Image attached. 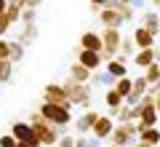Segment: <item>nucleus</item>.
Returning a JSON list of instances; mask_svg holds the SVG:
<instances>
[{
	"instance_id": "cd10ccee",
	"label": "nucleus",
	"mask_w": 160,
	"mask_h": 147,
	"mask_svg": "<svg viewBox=\"0 0 160 147\" xmlns=\"http://www.w3.org/2000/svg\"><path fill=\"white\" fill-rule=\"evenodd\" d=\"M11 16H8V11L6 13H0V35H8V29H11Z\"/></svg>"
},
{
	"instance_id": "f8f14e48",
	"label": "nucleus",
	"mask_w": 160,
	"mask_h": 147,
	"mask_svg": "<svg viewBox=\"0 0 160 147\" xmlns=\"http://www.w3.org/2000/svg\"><path fill=\"white\" fill-rule=\"evenodd\" d=\"M96 118H99V113H93V110L83 113L78 120H75V131H78L80 136H83V134H88V131L93 129V123H96Z\"/></svg>"
},
{
	"instance_id": "9d476101",
	"label": "nucleus",
	"mask_w": 160,
	"mask_h": 147,
	"mask_svg": "<svg viewBox=\"0 0 160 147\" xmlns=\"http://www.w3.org/2000/svg\"><path fill=\"white\" fill-rule=\"evenodd\" d=\"M80 48H83V51H99V54H102V51H104L102 35H96V32H83V38H80Z\"/></svg>"
},
{
	"instance_id": "58836bf2",
	"label": "nucleus",
	"mask_w": 160,
	"mask_h": 147,
	"mask_svg": "<svg viewBox=\"0 0 160 147\" xmlns=\"http://www.w3.org/2000/svg\"><path fill=\"white\" fill-rule=\"evenodd\" d=\"M19 147H29V144H22V142H19Z\"/></svg>"
},
{
	"instance_id": "6ab92c4d",
	"label": "nucleus",
	"mask_w": 160,
	"mask_h": 147,
	"mask_svg": "<svg viewBox=\"0 0 160 147\" xmlns=\"http://www.w3.org/2000/svg\"><path fill=\"white\" fill-rule=\"evenodd\" d=\"M35 38H38V24H24V29H22V35H19V43H22V45H29V43H32V40Z\"/></svg>"
},
{
	"instance_id": "f3484780",
	"label": "nucleus",
	"mask_w": 160,
	"mask_h": 147,
	"mask_svg": "<svg viewBox=\"0 0 160 147\" xmlns=\"http://www.w3.org/2000/svg\"><path fill=\"white\" fill-rule=\"evenodd\" d=\"M139 139H142L144 144H149V147H158V144H160V129H158V126L144 129L142 134H139Z\"/></svg>"
},
{
	"instance_id": "473e14b6",
	"label": "nucleus",
	"mask_w": 160,
	"mask_h": 147,
	"mask_svg": "<svg viewBox=\"0 0 160 147\" xmlns=\"http://www.w3.org/2000/svg\"><path fill=\"white\" fill-rule=\"evenodd\" d=\"M40 3H43V0H27V8H38Z\"/></svg>"
},
{
	"instance_id": "f704fd0d",
	"label": "nucleus",
	"mask_w": 160,
	"mask_h": 147,
	"mask_svg": "<svg viewBox=\"0 0 160 147\" xmlns=\"http://www.w3.org/2000/svg\"><path fill=\"white\" fill-rule=\"evenodd\" d=\"M155 107H158V113H160V91L155 94Z\"/></svg>"
},
{
	"instance_id": "c85d7f7f",
	"label": "nucleus",
	"mask_w": 160,
	"mask_h": 147,
	"mask_svg": "<svg viewBox=\"0 0 160 147\" xmlns=\"http://www.w3.org/2000/svg\"><path fill=\"white\" fill-rule=\"evenodd\" d=\"M0 147H19V142L13 134H6V136H0Z\"/></svg>"
},
{
	"instance_id": "c9c22d12",
	"label": "nucleus",
	"mask_w": 160,
	"mask_h": 147,
	"mask_svg": "<svg viewBox=\"0 0 160 147\" xmlns=\"http://www.w3.org/2000/svg\"><path fill=\"white\" fill-rule=\"evenodd\" d=\"M131 147H149V144H144V142H142V139H139V142H133V144H131Z\"/></svg>"
},
{
	"instance_id": "72a5a7b5",
	"label": "nucleus",
	"mask_w": 160,
	"mask_h": 147,
	"mask_svg": "<svg viewBox=\"0 0 160 147\" xmlns=\"http://www.w3.org/2000/svg\"><path fill=\"white\" fill-rule=\"evenodd\" d=\"M8 11V0H0V13H6Z\"/></svg>"
},
{
	"instance_id": "f03ea898",
	"label": "nucleus",
	"mask_w": 160,
	"mask_h": 147,
	"mask_svg": "<svg viewBox=\"0 0 160 147\" xmlns=\"http://www.w3.org/2000/svg\"><path fill=\"white\" fill-rule=\"evenodd\" d=\"M40 115L46 120H51L53 126H69L72 123V110L67 104H53V102H43L40 104Z\"/></svg>"
},
{
	"instance_id": "9b49d317",
	"label": "nucleus",
	"mask_w": 160,
	"mask_h": 147,
	"mask_svg": "<svg viewBox=\"0 0 160 147\" xmlns=\"http://www.w3.org/2000/svg\"><path fill=\"white\" fill-rule=\"evenodd\" d=\"M91 131H93V136H99V139H109V136H112V131H115V123H112V118L99 115Z\"/></svg>"
},
{
	"instance_id": "4468645a",
	"label": "nucleus",
	"mask_w": 160,
	"mask_h": 147,
	"mask_svg": "<svg viewBox=\"0 0 160 147\" xmlns=\"http://www.w3.org/2000/svg\"><path fill=\"white\" fill-rule=\"evenodd\" d=\"M133 43L139 45V51H142V48H152L155 35L149 32V29H144V27H136V32H133Z\"/></svg>"
},
{
	"instance_id": "7c9ffc66",
	"label": "nucleus",
	"mask_w": 160,
	"mask_h": 147,
	"mask_svg": "<svg viewBox=\"0 0 160 147\" xmlns=\"http://www.w3.org/2000/svg\"><path fill=\"white\" fill-rule=\"evenodd\" d=\"M115 0H91V6H93V11L96 8H107V6H112Z\"/></svg>"
},
{
	"instance_id": "20e7f679",
	"label": "nucleus",
	"mask_w": 160,
	"mask_h": 147,
	"mask_svg": "<svg viewBox=\"0 0 160 147\" xmlns=\"http://www.w3.org/2000/svg\"><path fill=\"white\" fill-rule=\"evenodd\" d=\"M136 136H139V123H118L109 139L118 147H131L136 142Z\"/></svg>"
},
{
	"instance_id": "0eeeda50",
	"label": "nucleus",
	"mask_w": 160,
	"mask_h": 147,
	"mask_svg": "<svg viewBox=\"0 0 160 147\" xmlns=\"http://www.w3.org/2000/svg\"><path fill=\"white\" fill-rule=\"evenodd\" d=\"M43 102H53V104H67V107H72L64 86H59V83H48L46 88H43Z\"/></svg>"
},
{
	"instance_id": "2eb2a0df",
	"label": "nucleus",
	"mask_w": 160,
	"mask_h": 147,
	"mask_svg": "<svg viewBox=\"0 0 160 147\" xmlns=\"http://www.w3.org/2000/svg\"><path fill=\"white\" fill-rule=\"evenodd\" d=\"M133 62H136V67H149V64L158 62V51H155V48H142V51L133 56Z\"/></svg>"
},
{
	"instance_id": "b1692460",
	"label": "nucleus",
	"mask_w": 160,
	"mask_h": 147,
	"mask_svg": "<svg viewBox=\"0 0 160 147\" xmlns=\"http://www.w3.org/2000/svg\"><path fill=\"white\" fill-rule=\"evenodd\" d=\"M115 88H118V94L128 96V94L133 91V80L128 78V75H126V78H118V83H115Z\"/></svg>"
},
{
	"instance_id": "39448f33",
	"label": "nucleus",
	"mask_w": 160,
	"mask_h": 147,
	"mask_svg": "<svg viewBox=\"0 0 160 147\" xmlns=\"http://www.w3.org/2000/svg\"><path fill=\"white\" fill-rule=\"evenodd\" d=\"M11 134L16 136V142H22V144H29V147H40L43 142L38 139V134H35L32 123H22V120H16V123L11 126Z\"/></svg>"
},
{
	"instance_id": "7ed1b4c3",
	"label": "nucleus",
	"mask_w": 160,
	"mask_h": 147,
	"mask_svg": "<svg viewBox=\"0 0 160 147\" xmlns=\"http://www.w3.org/2000/svg\"><path fill=\"white\" fill-rule=\"evenodd\" d=\"M64 91H67L69 102L72 104H80L83 110H91V86L88 83H75L72 78L67 80V83H62Z\"/></svg>"
},
{
	"instance_id": "a211bd4d",
	"label": "nucleus",
	"mask_w": 160,
	"mask_h": 147,
	"mask_svg": "<svg viewBox=\"0 0 160 147\" xmlns=\"http://www.w3.org/2000/svg\"><path fill=\"white\" fill-rule=\"evenodd\" d=\"M107 72L115 75V78H126V75H128L126 62H123V59H120V62H118V59H109V62H107Z\"/></svg>"
},
{
	"instance_id": "423d86ee",
	"label": "nucleus",
	"mask_w": 160,
	"mask_h": 147,
	"mask_svg": "<svg viewBox=\"0 0 160 147\" xmlns=\"http://www.w3.org/2000/svg\"><path fill=\"white\" fill-rule=\"evenodd\" d=\"M102 40H104V51L102 56L104 59H112L115 54H120V43H123V35H120V29H104L102 32Z\"/></svg>"
},
{
	"instance_id": "f257e3e1",
	"label": "nucleus",
	"mask_w": 160,
	"mask_h": 147,
	"mask_svg": "<svg viewBox=\"0 0 160 147\" xmlns=\"http://www.w3.org/2000/svg\"><path fill=\"white\" fill-rule=\"evenodd\" d=\"M32 129H35V134H38V139L43 142V144L53 147L59 139H62V131L67 129V126H53L51 120H46L38 113V115H32Z\"/></svg>"
},
{
	"instance_id": "412c9836",
	"label": "nucleus",
	"mask_w": 160,
	"mask_h": 147,
	"mask_svg": "<svg viewBox=\"0 0 160 147\" xmlns=\"http://www.w3.org/2000/svg\"><path fill=\"white\" fill-rule=\"evenodd\" d=\"M104 102H107V107H120V104H126V96L118 94V88H109L104 94Z\"/></svg>"
},
{
	"instance_id": "4c0bfd02",
	"label": "nucleus",
	"mask_w": 160,
	"mask_h": 147,
	"mask_svg": "<svg viewBox=\"0 0 160 147\" xmlns=\"http://www.w3.org/2000/svg\"><path fill=\"white\" fill-rule=\"evenodd\" d=\"M120 3H126V6H131V3H133V0H120Z\"/></svg>"
},
{
	"instance_id": "1a4fd4ad",
	"label": "nucleus",
	"mask_w": 160,
	"mask_h": 147,
	"mask_svg": "<svg viewBox=\"0 0 160 147\" xmlns=\"http://www.w3.org/2000/svg\"><path fill=\"white\" fill-rule=\"evenodd\" d=\"M78 62L83 64V67H88L91 72H96L99 67H102V62H104V56L99 51H83L80 48V56H78Z\"/></svg>"
},
{
	"instance_id": "a878e982",
	"label": "nucleus",
	"mask_w": 160,
	"mask_h": 147,
	"mask_svg": "<svg viewBox=\"0 0 160 147\" xmlns=\"http://www.w3.org/2000/svg\"><path fill=\"white\" fill-rule=\"evenodd\" d=\"M144 78L149 80V86H155V83H160V62H155V64H149L147 67V75Z\"/></svg>"
},
{
	"instance_id": "e433bc0d",
	"label": "nucleus",
	"mask_w": 160,
	"mask_h": 147,
	"mask_svg": "<svg viewBox=\"0 0 160 147\" xmlns=\"http://www.w3.org/2000/svg\"><path fill=\"white\" fill-rule=\"evenodd\" d=\"M152 6H155V8H160V0H152Z\"/></svg>"
},
{
	"instance_id": "6e6552de",
	"label": "nucleus",
	"mask_w": 160,
	"mask_h": 147,
	"mask_svg": "<svg viewBox=\"0 0 160 147\" xmlns=\"http://www.w3.org/2000/svg\"><path fill=\"white\" fill-rule=\"evenodd\" d=\"M99 19H102L104 29H120L123 24H126V19H123V13L118 11L115 6H107V8H99Z\"/></svg>"
},
{
	"instance_id": "2f4dec72",
	"label": "nucleus",
	"mask_w": 160,
	"mask_h": 147,
	"mask_svg": "<svg viewBox=\"0 0 160 147\" xmlns=\"http://www.w3.org/2000/svg\"><path fill=\"white\" fill-rule=\"evenodd\" d=\"M147 3H149V0H133L131 6H133V11H142V8L147 6Z\"/></svg>"
},
{
	"instance_id": "dca6fc26",
	"label": "nucleus",
	"mask_w": 160,
	"mask_h": 147,
	"mask_svg": "<svg viewBox=\"0 0 160 147\" xmlns=\"http://www.w3.org/2000/svg\"><path fill=\"white\" fill-rule=\"evenodd\" d=\"M69 78H72L75 80V83H91V78H93V75H91V70H88V67H83V64H72V70H69Z\"/></svg>"
},
{
	"instance_id": "aec40b11",
	"label": "nucleus",
	"mask_w": 160,
	"mask_h": 147,
	"mask_svg": "<svg viewBox=\"0 0 160 147\" xmlns=\"http://www.w3.org/2000/svg\"><path fill=\"white\" fill-rule=\"evenodd\" d=\"M115 83H118V78L109 75V72H96L91 78V86H104V88H109V86H115Z\"/></svg>"
},
{
	"instance_id": "bb28decb",
	"label": "nucleus",
	"mask_w": 160,
	"mask_h": 147,
	"mask_svg": "<svg viewBox=\"0 0 160 147\" xmlns=\"http://www.w3.org/2000/svg\"><path fill=\"white\" fill-rule=\"evenodd\" d=\"M35 19H38V8H24L22 11V22L24 24H35Z\"/></svg>"
},
{
	"instance_id": "c756f323",
	"label": "nucleus",
	"mask_w": 160,
	"mask_h": 147,
	"mask_svg": "<svg viewBox=\"0 0 160 147\" xmlns=\"http://www.w3.org/2000/svg\"><path fill=\"white\" fill-rule=\"evenodd\" d=\"M0 59H11V43L0 40Z\"/></svg>"
},
{
	"instance_id": "ddd939ff",
	"label": "nucleus",
	"mask_w": 160,
	"mask_h": 147,
	"mask_svg": "<svg viewBox=\"0 0 160 147\" xmlns=\"http://www.w3.org/2000/svg\"><path fill=\"white\" fill-rule=\"evenodd\" d=\"M142 27L149 29V32L158 38V35H160V13L158 11H144L142 13Z\"/></svg>"
},
{
	"instance_id": "4be33fe9",
	"label": "nucleus",
	"mask_w": 160,
	"mask_h": 147,
	"mask_svg": "<svg viewBox=\"0 0 160 147\" xmlns=\"http://www.w3.org/2000/svg\"><path fill=\"white\" fill-rule=\"evenodd\" d=\"M13 75V62L11 59H0V83H8Z\"/></svg>"
},
{
	"instance_id": "5701e85b",
	"label": "nucleus",
	"mask_w": 160,
	"mask_h": 147,
	"mask_svg": "<svg viewBox=\"0 0 160 147\" xmlns=\"http://www.w3.org/2000/svg\"><path fill=\"white\" fill-rule=\"evenodd\" d=\"M133 48H136V43H133V38H123V43H120V54H118V56L123 59V62H126V59H128V56L133 54Z\"/></svg>"
},
{
	"instance_id": "393cba45",
	"label": "nucleus",
	"mask_w": 160,
	"mask_h": 147,
	"mask_svg": "<svg viewBox=\"0 0 160 147\" xmlns=\"http://www.w3.org/2000/svg\"><path fill=\"white\" fill-rule=\"evenodd\" d=\"M8 43H11V62L13 64L22 62V59H24V45L19 43V40H8Z\"/></svg>"
}]
</instances>
